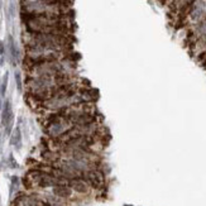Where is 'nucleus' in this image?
<instances>
[{
    "instance_id": "f257e3e1",
    "label": "nucleus",
    "mask_w": 206,
    "mask_h": 206,
    "mask_svg": "<svg viewBox=\"0 0 206 206\" xmlns=\"http://www.w3.org/2000/svg\"><path fill=\"white\" fill-rule=\"evenodd\" d=\"M68 186L74 190L75 192L81 193V195H85V193H89L90 191V186L87 182H85L82 178H74L68 182Z\"/></svg>"
},
{
    "instance_id": "7ed1b4c3",
    "label": "nucleus",
    "mask_w": 206,
    "mask_h": 206,
    "mask_svg": "<svg viewBox=\"0 0 206 206\" xmlns=\"http://www.w3.org/2000/svg\"><path fill=\"white\" fill-rule=\"evenodd\" d=\"M11 119H13V114H11V109H10V102H6L3 111V124L9 125Z\"/></svg>"
},
{
    "instance_id": "20e7f679",
    "label": "nucleus",
    "mask_w": 206,
    "mask_h": 206,
    "mask_svg": "<svg viewBox=\"0 0 206 206\" xmlns=\"http://www.w3.org/2000/svg\"><path fill=\"white\" fill-rule=\"evenodd\" d=\"M1 53H4V46L1 42H0V55H1Z\"/></svg>"
},
{
    "instance_id": "f03ea898",
    "label": "nucleus",
    "mask_w": 206,
    "mask_h": 206,
    "mask_svg": "<svg viewBox=\"0 0 206 206\" xmlns=\"http://www.w3.org/2000/svg\"><path fill=\"white\" fill-rule=\"evenodd\" d=\"M72 190L68 185H57L53 187V193L57 197H61V199H68V197L72 196Z\"/></svg>"
}]
</instances>
